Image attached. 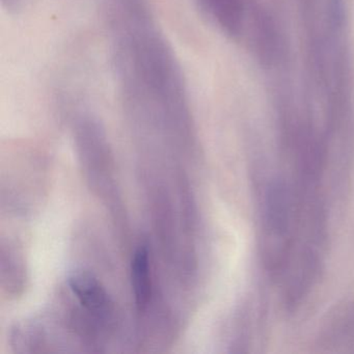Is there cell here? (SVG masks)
Wrapping results in <instances>:
<instances>
[{"label":"cell","mask_w":354,"mask_h":354,"mask_svg":"<svg viewBox=\"0 0 354 354\" xmlns=\"http://www.w3.org/2000/svg\"><path fill=\"white\" fill-rule=\"evenodd\" d=\"M205 8L227 32H235L241 20L239 0H202Z\"/></svg>","instance_id":"obj_3"},{"label":"cell","mask_w":354,"mask_h":354,"mask_svg":"<svg viewBox=\"0 0 354 354\" xmlns=\"http://www.w3.org/2000/svg\"><path fill=\"white\" fill-rule=\"evenodd\" d=\"M70 289L82 306L97 316H104L111 310V299L100 281L84 270L74 271L68 279Z\"/></svg>","instance_id":"obj_1"},{"label":"cell","mask_w":354,"mask_h":354,"mask_svg":"<svg viewBox=\"0 0 354 354\" xmlns=\"http://www.w3.org/2000/svg\"><path fill=\"white\" fill-rule=\"evenodd\" d=\"M131 286L136 306L138 310H144L152 296L150 261L146 246H140L132 259Z\"/></svg>","instance_id":"obj_2"}]
</instances>
